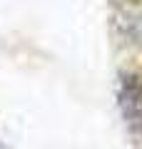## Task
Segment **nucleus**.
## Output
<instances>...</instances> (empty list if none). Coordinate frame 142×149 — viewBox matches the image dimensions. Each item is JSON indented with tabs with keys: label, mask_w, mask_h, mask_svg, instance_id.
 Returning a JSON list of instances; mask_svg holds the SVG:
<instances>
[{
	"label": "nucleus",
	"mask_w": 142,
	"mask_h": 149,
	"mask_svg": "<svg viewBox=\"0 0 142 149\" xmlns=\"http://www.w3.org/2000/svg\"><path fill=\"white\" fill-rule=\"evenodd\" d=\"M117 102H120L122 117L127 119L130 129L142 137V77L140 74H122L117 87Z\"/></svg>",
	"instance_id": "f257e3e1"
}]
</instances>
